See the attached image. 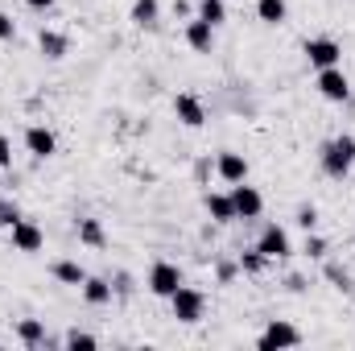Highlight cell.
I'll return each instance as SVG.
<instances>
[{"instance_id": "d4e9b609", "label": "cell", "mask_w": 355, "mask_h": 351, "mask_svg": "<svg viewBox=\"0 0 355 351\" xmlns=\"http://www.w3.org/2000/svg\"><path fill=\"white\" fill-rule=\"evenodd\" d=\"M327 277L335 281V289H343V293H352L355 285H352V273L347 268H339V264H327Z\"/></svg>"}, {"instance_id": "7a4b0ae2", "label": "cell", "mask_w": 355, "mask_h": 351, "mask_svg": "<svg viewBox=\"0 0 355 351\" xmlns=\"http://www.w3.org/2000/svg\"><path fill=\"white\" fill-rule=\"evenodd\" d=\"M170 306H174V318H178V323L194 327V323L202 318V310H207V293L182 281V285H178L174 293H170Z\"/></svg>"}, {"instance_id": "2e32d148", "label": "cell", "mask_w": 355, "mask_h": 351, "mask_svg": "<svg viewBox=\"0 0 355 351\" xmlns=\"http://www.w3.org/2000/svg\"><path fill=\"white\" fill-rule=\"evenodd\" d=\"M79 289H83V302H87V306H107L112 293H116L107 277H91V273H87V281H83Z\"/></svg>"}, {"instance_id": "8fae6325", "label": "cell", "mask_w": 355, "mask_h": 351, "mask_svg": "<svg viewBox=\"0 0 355 351\" xmlns=\"http://www.w3.org/2000/svg\"><path fill=\"white\" fill-rule=\"evenodd\" d=\"M174 116L186 124V128H202V124H207V108H202V99L190 95V91L174 95Z\"/></svg>"}, {"instance_id": "4316f807", "label": "cell", "mask_w": 355, "mask_h": 351, "mask_svg": "<svg viewBox=\"0 0 355 351\" xmlns=\"http://www.w3.org/2000/svg\"><path fill=\"white\" fill-rule=\"evenodd\" d=\"M99 339L87 335V331H67V348H95Z\"/></svg>"}, {"instance_id": "30bf717a", "label": "cell", "mask_w": 355, "mask_h": 351, "mask_svg": "<svg viewBox=\"0 0 355 351\" xmlns=\"http://www.w3.org/2000/svg\"><path fill=\"white\" fill-rule=\"evenodd\" d=\"M232 203H236V219H257V215L265 211L261 190L248 186V182H236V186H232Z\"/></svg>"}, {"instance_id": "1f68e13d", "label": "cell", "mask_w": 355, "mask_h": 351, "mask_svg": "<svg viewBox=\"0 0 355 351\" xmlns=\"http://www.w3.org/2000/svg\"><path fill=\"white\" fill-rule=\"evenodd\" d=\"M25 4H29L33 12H50V8H54V0H25Z\"/></svg>"}, {"instance_id": "8992f818", "label": "cell", "mask_w": 355, "mask_h": 351, "mask_svg": "<svg viewBox=\"0 0 355 351\" xmlns=\"http://www.w3.org/2000/svg\"><path fill=\"white\" fill-rule=\"evenodd\" d=\"M145 285H149V293H153V298H170L178 285H182V268H178L174 261H153Z\"/></svg>"}, {"instance_id": "ac0fdd59", "label": "cell", "mask_w": 355, "mask_h": 351, "mask_svg": "<svg viewBox=\"0 0 355 351\" xmlns=\"http://www.w3.org/2000/svg\"><path fill=\"white\" fill-rule=\"evenodd\" d=\"M50 273H54L62 285H83V281H87V268H83L79 261H54Z\"/></svg>"}, {"instance_id": "4fadbf2b", "label": "cell", "mask_w": 355, "mask_h": 351, "mask_svg": "<svg viewBox=\"0 0 355 351\" xmlns=\"http://www.w3.org/2000/svg\"><path fill=\"white\" fill-rule=\"evenodd\" d=\"M186 46H190L194 54H211V46H215V25H207L202 17L186 21Z\"/></svg>"}, {"instance_id": "5bb4252c", "label": "cell", "mask_w": 355, "mask_h": 351, "mask_svg": "<svg viewBox=\"0 0 355 351\" xmlns=\"http://www.w3.org/2000/svg\"><path fill=\"white\" fill-rule=\"evenodd\" d=\"M202 207H207V215H211L215 223H236V203H232V190H227V194L207 190V194H202Z\"/></svg>"}, {"instance_id": "83f0119b", "label": "cell", "mask_w": 355, "mask_h": 351, "mask_svg": "<svg viewBox=\"0 0 355 351\" xmlns=\"http://www.w3.org/2000/svg\"><path fill=\"white\" fill-rule=\"evenodd\" d=\"M17 37V21L8 12H0V42H12Z\"/></svg>"}, {"instance_id": "ba28073f", "label": "cell", "mask_w": 355, "mask_h": 351, "mask_svg": "<svg viewBox=\"0 0 355 351\" xmlns=\"http://www.w3.org/2000/svg\"><path fill=\"white\" fill-rule=\"evenodd\" d=\"M257 248L265 252L268 261H285V257L293 252V244H289V232H285L281 223H265V232H261Z\"/></svg>"}, {"instance_id": "7402d4cb", "label": "cell", "mask_w": 355, "mask_h": 351, "mask_svg": "<svg viewBox=\"0 0 355 351\" xmlns=\"http://www.w3.org/2000/svg\"><path fill=\"white\" fill-rule=\"evenodd\" d=\"M198 17L219 29V25L227 21V4H223V0H198Z\"/></svg>"}, {"instance_id": "5b68a950", "label": "cell", "mask_w": 355, "mask_h": 351, "mask_svg": "<svg viewBox=\"0 0 355 351\" xmlns=\"http://www.w3.org/2000/svg\"><path fill=\"white\" fill-rule=\"evenodd\" d=\"M314 87H318L322 99H331V103H347L352 99V83H347L343 67H322L318 79H314Z\"/></svg>"}, {"instance_id": "e0dca14e", "label": "cell", "mask_w": 355, "mask_h": 351, "mask_svg": "<svg viewBox=\"0 0 355 351\" xmlns=\"http://www.w3.org/2000/svg\"><path fill=\"white\" fill-rule=\"evenodd\" d=\"M157 17H162V4H157V0H137L132 12H128V21H132L137 29H153Z\"/></svg>"}, {"instance_id": "f546056e", "label": "cell", "mask_w": 355, "mask_h": 351, "mask_svg": "<svg viewBox=\"0 0 355 351\" xmlns=\"http://www.w3.org/2000/svg\"><path fill=\"white\" fill-rule=\"evenodd\" d=\"M8 166H12V141L0 137V170H8Z\"/></svg>"}, {"instance_id": "44dd1931", "label": "cell", "mask_w": 355, "mask_h": 351, "mask_svg": "<svg viewBox=\"0 0 355 351\" xmlns=\"http://www.w3.org/2000/svg\"><path fill=\"white\" fill-rule=\"evenodd\" d=\"M79 240H83L87 248H103V244H107V232H103L99 219H79Z\"/></svg>"}, {"instance_id": "4dcf8cb0", "label": "cell", "mask_w": 355, "mask_h": 351, "mask_svg": "<svg viewBox=\"0 0 355 351\" xmlns=\"http://www.w3.org/2000/svg\"><path fill=\"white\" fill-rule=\"evenodd\" d=\"M236 268H240V264H219V281H223V285H227V281H232V277H236Z\"/></svg>"}, {"instance_id": "9a60e30c", "label": "cell", "mask_w": 355, "mask_h": 351, "mask_svg": "<svg viewBox=\"0 0 355 351\" xmlns=\"http://www.w3.org/2000/svg\"><path fill=\"white\" fill-rule=\"evenodd\" d=\"M37 50H42L50 62H58V58H67L71 37H67V33H58V29H42V33H37Z\"/></svg>"}, {"instance_id": "3957f363", "label": "cell", "mask_w": 355, "mask_h": 351, "mask_svg": "<svg viewBox=\"0 0 355 351\" xmlns=\"http://www.w3.org/2000/svg\"><path fill=\"white\" fill-rule=\"evenodd\" d=\"M297 343H302V331L293 323H285V318H272L261 331V339H257L261 351H281V348H297Z\"/></svg>"}, {"instance_id": "cb8c5ba5", "label": "cell", "mask_w": 355, "mask_h": 351, "mask_svg": "<svg viewBox=\"0 0 355 351\" xmlns=\"http://www.w3.org/2000/svg\"><path fill=\"white\" fill-rule=\"evenodd\" d=\"M297 228H306V232L318 228V207H314V203H302V207H297Z\"/></svg>"}, {"instance_id": "484cf974", "label": "cell", "mask_w": 355, "mask_h": 351, "mask_svg": "<svg viewBox=\"0 0 355 351\" xmlns=\"http://www.w3.org/2000/svg\"><path fill=\"white\" fill-rule=\"evenodd\" d=\"M17 219H21V207L12 198H0V228H12Z\"/></svg>"}, {"instance_id": "277c9868", "label": "cell", "mask_w": 355, "mask_h": 351, "mask_svg": "<svg viewBox=\"0 0 355 351\" xmlns=\"http://www.w3.org/2000/svg\"><path fill=\"white\" fill-rule=\"evenodd\" d=\"M302 54H306V62H310L314 71H322V67H339V62H343V46H339L335 37H310V42L302 46Z\"/></svg>"}, {"instance_id": "52a82bcc", "label": "cell", "mask_w": 355, "mask_h": 351, "mask_svg": "<svg viewBox=\"0 0 355 351\" xmlns=\"http://www.w3.org/2000/svg\"><path fill=\"white\" fill-rule=\"evenodd\" d=\"M8 240H12L17 252H42V248H46V232H42L33 219H25V215L8 228Z\"/></svg>"}, {"instance_id": "7c38bea8", "label": "cell", "mask_w": 355, "mask_h": 351, "mask_svg": "<svg viewBox=\"0 0 355 351\" xmlns=\"http://www.w3.org/2000/svg\"><path fill=\"white\" fill-rule=\"evenodd\" d=\"M215 174L223 178L227 186H236V182H248V157H244V153H232V149H223V153L215 157Z\"/></svg>"}, {"instance_id": "ffe728a7", "label": "cell", "mask_w": 355, "mask_h": 351, "mask_svg": "<svg viewBox=\"0 0 355 351\" xmlns=\"http://www.w3.org/2000/svg\"><path fill=\"white\" fill-rule=\"evenodd\" d=\"M257 17H261L265 25H281V21L289 17V4H285V0H257Z\"/></svg>"}, {"instance_id": "6da1fadb", "label": "cell", "mask_w": 355, "mask_h": 351, "mask_svg": "<svg viewBox=\"0 0 355 351\" xmlns=\"http://www.w3.org/2000/svg\"><path fill=\"white\" fill-rule=\"evenodd\" d=\"M352 166H355V137H335V141H327L322 145V170L331 178H343V174H352Z\"/></svg>"}, {"instance_id": "f1b7e54d", "label": "cell", "mask_w": 355, "mask_h": 351, "mask_svg": "<svg viewBox=\"0 0 355 351\" xmlns=\"http://www.w3.org/2000/svg\"><path fill=\"white\" fill-rule=\"evenodd\" d=\"M306 252H310V257H327V240H322V236H310V240H306Z\"/></svg>"}, {"instance_id": "d6986e66", "label": "cell", "mask_w": 355, "mask_h": 351, "mask_svg": "<svg viewBox=\"0 0 355 351\" xmlns=\"http://www.w3.org/2000/svg\"><path fill=\"white\" fill-rule=\"evenodd\" d=\"M17 339H21L25 348H42V343H46V327H42L37 318H21V323H17Z\"/></svg>"}, {"instance_id": "9c48e42d", "label": "cell", "mask_w": 355, "mask_h": 351, "mask_svg": "<svg viewBox=\"0 0 355 351\" xmlns=\"http://www.w3.org/2000/svg\"><path fill=\"white\" fill-rule=\"evenodd\" d=\"M25 149H29V157L46 162V157L58 153V137H54L46 124H29V128H25Z\"/></svg>"}, {"instance_id": "603a6c76", "label": "cell", "mask_w": 355, "mask_h": 351, "mask_svg": "<svg viewBox=\"0 0 355 351\" xmlns=\"http://www.w3.org/2000/svg\"><path fill=\"white\" fill-rule=\"evenodd\" d=\"M240 273H248V277H257V273H265V264H268V257L261 252V248H248V252H240Z\"/></svg>"}]
</instances>
